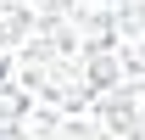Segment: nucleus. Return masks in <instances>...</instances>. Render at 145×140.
Returning <instances> with one entry per match:
<instances>
[{"label":"nucleus","instance_id":"obj_1","mask_svg":"<svg viewBox=\"0 0 145 140\" xmlns=\"http://www.w3.org/2000/svg\"><path fill=\"white\" fill-rule=\"evenodd\" d=\"M0 140H145V0H0Z\"/></svg>","mask_w":145,"mask_h":140}]
</instances>
